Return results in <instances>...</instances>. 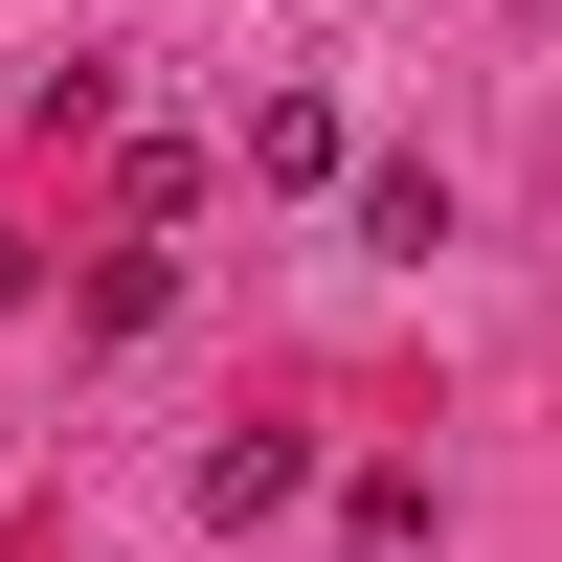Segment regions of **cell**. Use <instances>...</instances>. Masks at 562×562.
<instances>
[{
	"instance_id": "7a4b0ae2",
	"label": "cell",
	"mask_w": 562,
	"mask_h": 562,
	"mask_svg": "<svg viewBox=\"0 0 562 562\" xmlns=\"http://www.w3.org/2000/svg\"><path fill=\"white\" fill-rule=\"evenodd\" d=\"M248 180H338V113L315 90H248Z\"/></svg>"
},
{
	"instance_id": "6da1fadb",
	"label": "cell",
	"mask_w": 562,
	"mask_h": 562,
	"mask_svg": "<svg viewBox=\"0 0 562 562\" xmlns=\"http://www.w3.org/2000/svg\"><path fill=\"white\" fill-rule=\"evenodd\" d=\"M293 495H315V450H293V428H225V450H203V518H225V540L293 518Z\"/></svg>"
}]
</instances>
